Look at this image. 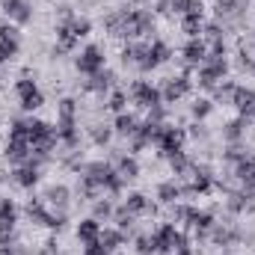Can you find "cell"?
I'll return each mask as SVG.
<instances>
[{
	"label": "cell",
	"instance_id": "6da1fadb",
	"mask_svg": "<svg viewBox=\"0 0 255 255\" xmlns=\"http://www.w3.org/2000/svg\"><path fill=\"white\" fill-rule=\"evenodd\" d=\"M148 33H151V12H145V9L119 12V33H116V36L139 39V36H148Z\"/></svg>",
	"mask_w": 255,
	"mask_h": 255
},
{
	"label": "cell",
	"instance_id": "7a4b0ae2",
	"mask_svg": "<svg viewBox=\"0 0 255 255\" xmlns=\"http://www.w3.org/2000/svg\"><path fill=\"white\" fill-rule=\"evenodd\" d=\"M223 77H226V60L208 54V60L199 65V83L202 86H217Z\"/></svg>",
	"mask_w": 255,
	"mask_h": 255
},
{
	"label": "cell",
	"instance_id": "3957f363",
	"mask_svg": "<svg viewBox=\"0 0 255 255\" xmlns=\"http://www.w3.org/2000/svg\"><path fill=\"white\" fill-rule=\"evenodd\" d=\"M130 98H133V104L142 107V110L160 107V92H157L151 83H145V80H136V83L130 86Z\"/></svg>",
	"mask_w": 255,
	"mask_h": 255
},
{
	"label": "cell",
	"instance_id": "277c9868",
	"mask_svg": "<svg viewBox=\"0 0 255 255\" xmlns=\"http://www.w3.org/2000/svg\"><path fill=\"white\" fill-rule=\"evenodd\" d=\"M15 89H18V98H21V107L24 110H39L42 107V92H39V86L30 77H21Z\"/></svg>",
	"mask_w": 255,
	"mask_h": 255
},
{
	"label": "cell",
	"instance_id": "5b68a950",
	"mask_svg": "<svg viewBox=\"0 0 255 255\" xmlns=\"http://www.w3.org/2000/svg\"><path fill=\"white\" fill-rule=\"evenodd\" d=\"M166 60H169V45H166V42H148V45H145V54H142L139 68H142V71H148V68L166 63Z\"/></svg>",
	"mask_w": 255,
	"mask_h": 255
},
{
	"label": "cell",
	"instance_id": "8992f818",
	"mask_svg": "<svg viewBox=\"0 0 255 255\" xmlns=\"http://www.w3.org/2000/svg\"><path fill=\"white\" fill-rule=\"evenodd\" d=\"M101 68H104V57H101V48H95V45H89L77 57V71H83V74H98Z\"/></svg>",
	"mask_w": 255,
	"mask_h": 255
},
{
	"label": "cell",
	"instance_id": "52a82bcc",
	"mask_svg": "<svg viewBox=\"0 0 255 255\" xmlns=\"http://www.w3.org/2000/svg\"><path fill=\"white\" fill-rule=\"evenodd\" d=\"M181 142H184V130H178V128H163V133H160V139H157V148H160L166 157H172V154L181 151Z\"/></svg>",
	"mask_w": 255,
	"mask_h": 255
},
{
	"label": "cell",
	"instance_id": "ba28073f",
	"mask_svg": "<svg viewBox=\"0 0 255 255\" xmlns=\"http://www.w3.org/2000/svg\"><path fill=\"white\" fill-rule=\"evenodd\" d=\"M18 39H21L18 36V27H12V24H3L0 27V63L18 54Z\"/></svg>",
	"mask_w": 255,
	"mask_h": 255
},
{
	"label": "cell",
	"instance_id": "9c48e42d",
	"mask_svg": "<svg viewBox=\"0 0 255 255\" xmlns=\"http://www.w3.org/2000/svg\"><path fill=\"white\" fill-rule=\"evenodd\" d=\"M232 104L241 110L244 119H255V92L253 89H244V86H235V95H232Z\"/></svg>",
	"mask_w": 255,
	"mask_h": 255
},
{
	"label": "cell",
	"instance_id": "30bf717a",
	"mask_svg": "<svg viewBox=\"0 0 255 255\" xmlns=\"http://www.w3.org/2000/svg\"><path fill=\"white\" fill-rule=\"evenodd\" d=\"M187 92H190V77H169L166 86H163V92H160V98L169 101V104H175V101L184 98Z\"/></svg>",
	"mask_w": 255,
	"mask_h": 255
},
{
	"label": "cell",
	"instance_id": "8fae6325",
	"mask_svg": "<svg viewBox=\"0 0 255 255\" xmlns=\"http://www.w3.org/2000/svg\"><path fill=\"white\" fill-rule=\"evenodd\" d=\"M0 6H3V12H6L12 21H18V24H27V21H30V6H27L24 0H0Z\"/></svg>",
	"mask_w": 255,
	"mask_h": 255
},
{
	"label": "cell",
	"instance_id": "7c38bea8",
	"mask_svg": "<svg viewBox=\"0 0 255 255\" xmlns=\"http://www.w3.org/2000/svg\"><path fill=\"white\" fill-rule=\"evenodd\" d=\"M15 220H18V211L12 205V199L0 196V235H9L15 229Z\"/></svg>",
	"mask_w": 255,
	"mask_h": 255
},
{
	"label": "cell",
	"instance_id": "4fadbf2b",
	"mask_svg": "<svg viewBox=\"0 0 255 255\" xmlns=\"http://www.w3.org/2000/svg\"><path fill=\"white\" fill-rule=\"evenodd\" d=\"M98 238H101V226H98V220H83V223L77 226V241H80L83 247L98 244Z\"/></svg>",
	"mask_w": 255,
	"mask_h": 255
},
{
	"label": "cell",
	"instance_id": "5bb4252c",
	"mask_svg": "<svg viewBox=\"0 0 255 255\" xmlns=\"http://www.w3.org/2000/svg\"><path fill=\"white\" fill-rule=\"evenodd\" d=\"M184 60L190 65H202L208 60V45H205L202 39H190V42L184 45Z\"/></svg>",
	"mask_w": 255,
	"mask_h": 255
},
{
	"label": "cell",
	"instance_id": "9a60e30c",
	"mask_svg": "<svg viewBox=\"0 0 255 255\" xmlns=\"http://www.w3.org/2000/svg\"><path fill=\"white\" fill-rule=\"evenodd\" d=\"M15 181H18L21 187H33V184L39 181V166H36V160H33V157H30L27 163H21V166H18Z\"/></svg>",
	"mask_w": 255,
	"mask_h": 255
},
{
	"label": "cell",
	"instance_id": "2e32d148",
	"mask_svg": "<svg viewBox=\"0 0 255 255\" xmlns=\"http://www.w3.org/2000/svg\"><path fill=\"white\" fill-rule=\"evenodd\" d=\"M125 211H130L133 217H136V214H151V211H154V205H151L142 193H130V196L125 199Z\"/></svg>",
	"mask_w": 255,
	"mask_h": 255
},
{
	"label": "cell",
	"instance_id": "e0dca14e",
	"mask_svg": "<svg viewBox=\"0 0 255 255\" xmlns=\"http://www.w3.org/2000/svg\"><path fill=\"white\" fill-rule=\"evenodd\" d=\"M187 226L190 229H196L199 235H205L211 226H214V217L208 214V211H196V208H190V217H187Z\"/></svg>",
	"mask_w": 255,
	"mask_h": 255
},
{
	"label": "cell",
	"instance_id": "ac0fdd59",
	"mask_svg": "<svg viewBox=\"0 0 255 255\" xmlns=\"http://www.w3.org/2000/svg\"><path fill=\"white\" fill-rule=\"evenodd\" d=\"M122 241H125V238H122V232H113V229L101 232V238H98V244L104 247V253H107V255L113 253V250H119V247H122Z\"/></svg>",
	"mask_w": 255,
	"mask_h": 255
},
{
	"label": "cell",
	"instance_id": "d6986e66",
	"mask_svg": "<svg viewBox=\"0 0 255 255\" xmlns=\"http://www.w3.org/2000/svg\"><path fill=\"white\" fill-rule=\"evenodd\" d=\"M116 130H119L122 136H133V133L139 130L136 116H130V113H119V119H116Z\"/></svg>",
	"mask_w": 255,
	"mask_h": 255
},
{
	"label": "cell",
	"instance_id": "ffe728a7",
	"mask_svg": "<svg viewBox=\"0 0 255 255\" xmlns=\"http://www.w3.org/2000/svg\"><path fill=\"white\" fill-rule=\"evenodd\" d=\"M136 172H139V166H136V160H133V157H122V160H119V166H116V175H119L122 181L136 178Z\"/></svg>",
	"mask_w": 255,
	"mask_h": 255
},
{
	"label": "cell",
	"instance_id": "44dd1931",
	"mask_svg": "<svg viewBox=\"0 0 255 255\" xmlns=\"http://www.w3.org/2000/svg\"><path fill=\"white\" fill-rule=\"evenodd\" d=\"M110 83H113V74H110V71H98V74H92V80L86 83V89L104 92V89H110Z\"/></svg>",
	"mask_w": 255,
	"mask_h": 255
},
{
	"label": "cell",
	"instance_id": "7402d4cb",
	"mask_svg": "<svg viewBox=\"0 0 255 255\" xmlns=\"http://www.w3.org/2000/svg\"><path fill=\"white\" fill-rule=\"evenodd\" d=\"M181 196V187L175 184V181H166V184H160V190H157V199L163 202V205H169V202H175Z\"/></svg>",
	"mask_w": 255,
	"mask_h": 255
},
{
	"label": "cell",
	"instance_id": "603a6c76",
	"mask_svg": "<svg viewBox=\"0 0 255 255\" xmlns=\"http://www.w3.org/2000/svg\"><path fill=\"white\" fill-rule=\"evenodd\" d=\"M244 6H247V0H217V12L226 15V18L229 15H238Z\"/></svg>",
	"mask_w": 255,
	"mask_h": 255
},
{
	"label": "cell",
	"instance_id": "cb8c5ba5",
	"mask_svg": "<svg viewBox=\"0 0 255 255\" xmlns=\"http://www.w3.org/2000/svg\"><path fill=\"white\" fill-rule=\"evenodd\" d=\"M181 27H184V33H187L190 39H199V33H202V18L187 15V18H181Z\"/></svg>",
	"mask_w": 255,
	"mask_h": 255
},
{
	"label": "cell",
	"instance_id": "d4e9b609",
	"mask_svg": "<svg viewBox=\"0 0 255 255\" xmlns=\"http://www.w3.org/2000/svg\"><path fill=\"white\" fill-rule=\"evenodd\" d=\"M48 199H51L54 205H65V199H68V190H65V187H51V190H48Z\"/></svg>",
	"mask_w": 255,
	"mask_h": 255
},
{
	"label": "cell",
	"instance_id": "484cf974",
	"mask_svg": "<svg viewBox=\"0 0 255 255\" xmlns=\"http://www.w3.org/2000/svg\"><path fill=\"white\" fill-rule=\"evenodd\" d=\"M136 253H139V255H151V253H154V247H151V238H148V235L136 238Z\"/></svg>",
	"mask_w": 255,
	"mask_h": 255
},
{
	"label": "cell",
	"instance_id": "4316f807",
	"mask_svg": "<svg viewBox=\"0 0 255 255\" xmlns=\"http://www.w3.org/2000/svg\"><path fill=\"white\" fill-rule=\"evenodd\" d=\"M208 113H211V101H196V104H193V116H196V119H205Z\"/></svg>",
	"mask_w": 255,
	"mask_h": 255
},
{
	"label": "cell",
	"instance_id": "83f0119b",
	"mask_svg": "<svg viewBox=\"0 0 255 255\" xmlns=\"http://www.w3.org/2000/svg\"><path fill=\"white\" fill-rule=\"evenodd\" d=\"M241 133H244V119H238V122H232V125L226 128V136L229 139H238Z\"/></svg>",
	"mask_w": 255,
	"mask_h": 255
},
{
	"label": "cell",
	"instance_id": "f1b7e54d",
	"mask_svg": "<svg viewBox=\"0 0 255 255\" xmlns=\"http://www.w3.org/2000/svg\"><path fill=\"white\" fill-rule=\"evenodd\" d=\"M110 214H113V205H110L107 199H104V202H95V217H104V220H107Z\"/></svg>",
	"mask_w": 255,
	"mask_h": 255
},
{
	"label": "cell",
	"instance_id": "f546056e",
	"mask_svg": "<svg viewBox=\"0 0 255 255\" xmlns=\"http://www.w3.org/2000/svg\"><path fill=\"white\" fill-rule=\"evenodd\" d=\"M122 107H125V92H116V95L110 98V110H116V113H122Z\"/></svg>",
	"mask_w": 255,
	"mask_h": 255
},
{
	"label": "cell",
	"instance_id": "4dcf8cb0",
	"mask_svg": "<svg viewBox=\"0 0 255 255\" xmlns=\"http://www.w3.org/2000/svg\"><path fill=\"white\" fill-rule=\"evenodd\" d=\"M110 139V130L104 128V130H95V142H107Z\"/></svg>",
	"mask_w": 255,
	"mask_h": 255
},
{
	"label": "cell",
	"instance_id": "1f68e13d",
	"mask_svg": "<svg viewBox=\"0 0 255 255\" xmlns=\"http://www.w3.org/2000/svg\"><path fill=\"white\" fill-rule=\"evenodd\" d=\"M136 3H145V0H136Z\"/></svg>",
	"mask_w": 255,
	"mask_h": 255
}]
</instances>
